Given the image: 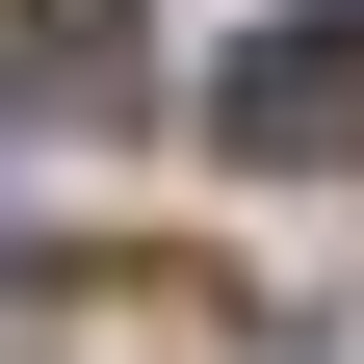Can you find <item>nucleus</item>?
I'll return each mask as SVG.
<instances>
[{
    "label": "nucleus",
    "mask_w": 364,
    "mask_h": 364,
    "mask_svg": "<svg viewBox=\"0 0 364 364\" xmlns=\"http://www.w3.org/2000/svg\"><path fill=\"white\" fill-rule=\"evenodd\" d=\"M208 130L287 156V182H338V156H364V26H260V53L208 78Z\"/></svg>",
    "instance_id": "f257e3e1"
},
{
    "label": "nucleus",
    "mask_w": 364,
    "mask_h": 364,
    "mask_svg": "<svg viewBox=\"0 0 364 364\" xmlns=\"http://www.w3.org/2000/svg\"><path fill=\"white\" fill-rule=\"evenodd\" d=\"M338 26H364V0H338Z\"/></svg>",
    "instance_id": "f03ea898"
}]
</instances>
